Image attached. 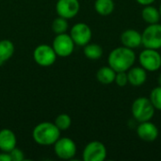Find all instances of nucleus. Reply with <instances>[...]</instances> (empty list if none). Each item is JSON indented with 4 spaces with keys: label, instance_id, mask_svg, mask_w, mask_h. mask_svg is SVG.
Masks as SVG:
<instances>
[{
    "label": "nucleus",
    "instance_id": "obj_1",
    "mask_svg": "<svg viewBox=\"0 0 161 161\" xmlns=\"http://www.w3.org/2000/svg\"><path fill=\"white\" fill-rule=\"evenodd\" d=\"M135 61L136 54L134 50L124 45L114 48L108 58V66H110L116 73L127 72L133 67Z\"/></svg>",
    "mask_w": 161,
    "mask_h": 161
},
{
    "label": "nucleus",
    "instance_id": "obj_2",
    "mask_svg": "<svg viewBox=\"0 0 161 161\" xmlns=\"http://www.w3.org/2000/svg\"><path fill=\"white\" fill-rule=\"evenodd\" d=\"M32 137L35 142L40 145H54V143L60 138V130L55 124L43 122L35 126L32 132Z\"/></svg>",
    "mask_w": 161,
    "mask_h": 161
},
{
    "label": "nucleus",
    "instance_id": "obj_3",
    "mask_svg": "<svg viewBox=\"0 0 161 161\" xmlns=\"http://www.w3.org/2000/svg\"><path fill=\"white\" fill-rule=\"evenodd\" d=\"M155 112L156 108L147 97H138L132 103L131 113L133 118L138 123L151 121L155 115Z\"/></svg>",
    "mask_w": 161,
    "mask_h": 161
},
{
    "label": "nucleus",
    "instance_id": "obj_4",
    "mask_svg": "<svg viewBox=\"0 0 161 161\" xmlns=\"http://www.w3.org/2000/svg\"><path fill=\"white\" fill-rule=\"evenodd\" d=\"M142 42L144 48L159 50L161 48V25H148L142 33Z\"/></svg>",
    "mask_w": 161,
    "mask_h": 161
},
{
    "label": "nucleus",
    "instance_id": "obj_5",
    "mask_svg": "<svg viewBox=\"0 0 161 161\" xmlns=\"http://www.w3.org/2000/svg\"><path fill=\"white\" fill-rule=\"evenodd\" d=\"M141 66L147 72H156L161 68V55L158 50L145 48L139 57Z\"/></svg>",
    "mask_w": 161,
    "mask_h": 161
},
{
    "label": "nucleus",
    "instance_id": "obj_6",
    "mask_svg": "<svg viewBox=\"0 0 161 161\" xmlns=\"http://www.w3.org/2000/svg\"><path fill=\"white\" fill-rule=\"evenodd\" d=\"M57 54L53 47L47 44L38 45L33 52V58L35 62L42 67H49L53 65L57 59Z\"/></svg>",
    "mask_w": 161,
    "mask_h": 161
},
{
    "label": "nucleus",
    "instance_id": "obj_7",
    "mask_svg": "<svg viewBox=\"0 0 161 161\" xmlns=\"http://www.w3.org/2000/svg\"><path fill=\"white\" fill-rule=\"evenodd\" d=\"M75 42L72 40L71 36L62 33V34H58L54 41H53V49L56 52L57 56L61 57V58H67L71 56L75 50Z\"/></svg>",
    "mask_w": 161,
    "mask_h": 161
},
{
    "label": "nucleus",
    "instance_id": "obj_8",
    "mask_svg": "<svg viewBox=\"0 0 161 161\" xmlns=\"http://www.w3.org/2000/svg\"><path fill=\"white\" fill-rule=\"evenodd\" d=\"M108 151L105 144L98 141L89 142L82 154L84 161H104L107 158Z\"/></svg>",
    "mask_w": 161,
    "mask_h": 161
},
{
    "label": "nucleus",
    "instance_id": "obj_9",
    "mask_svg": "<svg viewBox=\"0 0 161 161\" xmlns=\"http://www.w3.org/2000/svg\"><path fill=\"white\" fill-rule=\"evenodd\" d=\"M54 151L60 159L69 160L76 154V144L70 138H59L54 143Z\"/></svg>",
    "mask_w": 161,
    "mask_h": 161
},
{
    "label": "nucleus",
    "instance_id": "obj_10",
    "mask_svg": "<svg viewBox=\"0 0 161 161\" xmlns=\"http://www.w3.org/2000/svg\"><path fill=\"white\" fill-rule=\"evenodd\" d=\"M70 36L75 44L78 46H84L88 44L92 37L91 27L85 23H77L74 25L70 30Z\"/></svg>",
    "mask_w": 161,
    "mask_h": 161
},
{
    "label": "nucleus",
    "instance_id": "obj_11",
    "mask_svg": "<svg viewBox=\"0 0 161 161\" xmlns=\"http://www.w3.org/2000/svg\"><path fill=\"white\" fill-rule=\"evenodd\" d=\"M80 9V3L78 0H58L56 4V10L58 16L67 20L77 15Z\"/></svg>",
    "mask_w": 161,
    "mask_h": 161
},
{
    "label": "nucleus",
    "instance_id": "obj_12",
    "mask_svg": "<svg viewBox=\"0 0 161 161\" xmlns=\"http://www.w3.org/2000/svg\"><path fill=\"white\" fill-rule=\"evenodd\" d=\"M158 128L153 124L151 121L140 123L137 127V135L138 137L146 142H153L158 137Z\"/></svg>",
    "mask_w": 161,
    "mask_h": 161
},
{
    "label": "nucleus",
    "instance_id": "obj_13",
    "mask_svg": "<svg viewBox=\"0 0 161 161\" xmlns=\"http://www.w3.org/2000/svg\"><path fill=\"white\" fill-rule=\"evenodd\" d=\"M121 42L125 47L136 49L142 44V33L136 29H126L121 34Z\"/></svg>",
    "mask_w": 161,
    "mask_h": 161
},
{
    "label": "nucleus",
    "instance_id": "obj_14",
    "mask_svg": "<svg viewBox=\"0 0 161 161\" xmlns=\"http://www.w3.org/2000/svg\"><path fill=\"white\" fill-rule=\"evenodd\" d=\"M128 84L134 87L142 86L147 80V71L141 67H131L127 72Z\"/></svg>",
    "mask_w": 161,
    "mask_h": 161
},
{
    "label": "nucleus",
    "instance_id": "obj_15",
    "mask_svg": "<svg viewBox=\"0 0 161 161\" xmlns=\"http://www.w3.org/2000/svg\"><path fill=\"white\" fill-rule=\"evenodd\" d=\"M17 139L13 131L8 128L0 130V150L8 153L16 147Z\"/></svg>",
    "mask_w": 161,
    "mask_h": 161
},
{
    "label": "nucleus",
    "instance_id": "obj_16",
    "mask_svg": "<svg viewBox=\"0 0 161 161\" xmlns=\"http://www.w3.org/2000/svg\"><path fill=\"white\" fill-rule=\"evenodd\" d=\"M142 17L143 21L148 25L157 24L160 21L161 19L159 9L158 8L154 7L153 5H148V6L143 7V8L142 10Z\"/></svg>",
    "mask_w": 161,
    "mask_h": 161
},
{
    "label": "nucleus",
    "instance_id": "obj_17",
    "mask_svg": "<svg viewBox=\"0 0 161 161\" xmlns=\"http://www.w3.org/2000/svg\"><path fill=\"white\" fill-rule=\"evenodd\" d=\"M115 76H116V72L110 66L101 67L96 73L97 80L104 85H108L113 83L115 80Z\"/></svg>",
    "mask_w": 161,
    "mask_h": 161
},
{
    "label": "nucleus",
    "instance_id": "obj_18",
    "mask_svg": "<svg viewBox=\"0 0 161 161\" xmlns=\"http://www.w3.org/2000/svg\"><path fill=\"white\" fill-rule=\"evenodd\" d=\"M14 44L9 40L0 41V66L8 60L14 54Z\"/></svg>",
    "mask_w": 161,
    "mask_h": 161
},
{
    "label": "nucleus",
    "instance_id": "obj_19",
    "mask_svg": "<svg viewBox=\"0 0 161 161\" xmlns=\"http://www.w3.org/2000/svg\"><path fill=\"white\" fill-rule=\"evenodd\" d=\"M114 8L115 4L113 0H95L94 2L95 11L102 16H108L111 14Z\"/></svg>",
    "mask_w": 161,
    "mask_h": 161
},
{
    "label": "nucleus",
    "instance_id": "obj_20",
    "mask_svg": "<svg viewBox=\"0 0 161 161\" xmlns=\"http://www.w3.org/2000/svg\"><path fill=\"white\" fill-rule=\"evenodd\" d=\"M83 53L87 58L92 59V60H96V59H99L103 56V48L101 45L97 43L89 42L88 44L84 45Z\"/></svg>",
    "mask_w": 161,
    "mask_h": 161
},
{
    "label": "nucleus",
    "instance_id": "obj_21",
    "mask_svg": "<svg viewBox=\"0 0 161 161\" xmlns=\"http://www.w3.org/2000/svg\"><path fill=\"white\" fill-rule=\"evenodd\" d=\"M68 27H69L68 20L63 17H60V16L54 19V21L52 23V30L57 35L66 33V31L68 30Z\"/></svg>",
    "mask_w": 161,
    "mask_h": 161
},
{
    "label": "nucleus",
    "instance_id": "obj_22",
    "mask_svg": "<svg viewBox=\"0 0 161 161\" xmlns=\"http://www.w3.org/2000/svg\"><path fill=\"white\" fill-rule=\"evenodd\" d=\"M54 124L56 125V126L60 131L67 130V129L70 128V126L72 125V119H71V117L68 114L62 113V114H59V115L57 116Z\"/></svg>",
    "mask_w": 161,
    "mask_h": 161
},
{
    "label": "nucleus",
    "instance_id": "obj_23",
    "mask_svg": "<svg viewBox=\"0 0 161 161\" xmlns=\"http://www.w3.org/2000/svg\"><path fill=\"white\" fill-rule=\"evenodd\" d=\"M149 99L155 107L156 110L161 111V86L158 85L151 91Z\"/></svg>",
    "mask_w": 161,
    "mask_h": 161
},
{
    "label": "nucleus",
    "instance_id": "obj_24",
    "mask_svg": "<svg viewBox=\"0 0 161 161\" xmlns=\"http://www.w3.org/2000/svg\"><path fill=\"white\" fill-rule=\"evenodd\" d=\"M114 82L121 88L125 87L128 84V78H127V73L126 72H118L116 73L115 80Z\"/></svg>",
    "mask_w": 161,
    "mask_h": 161
},
{
    "label": "nucleus",
    "instance_id": "obj_25",
    "mask_svg": "<svg viewBox=\"0 0 161 161\" xmlns=\"http://www.w3.org/2000/svg\"><path fill=\"white\" fill-rule=\"evenodd\" d=\"M9 153V156H10V158L11 161H23L25 159V155H24V152L18 148H13Z\"/></svg>",
    "mask_w": 161,
    "mask_h": 161
},
{
    "label": "nucleus",
    "instance_id": "obj_26",
    "mask_svg": "<svg viewBox=\"0 0 161 161\" xmlns=\"http://www.w3.org/2000/svg\"><path fill=\"white\" fill-rule=\"evenodd\" d=\"M0 161H11L9 153H6V152H2L0 154Z\"/></svg>",
    "mask_w": 161,
    "mask_h": 161
},
{
    "label": "nucleus",
    "instance_id": "obj_27",
    "mask_svg": "<svg viewBox=\"0 0 161 161\" xmlns=\"http://www.w3.org/2000/svg\"><path fill=\"white\" fill-rule=\"evenodd\" d=\"M138 4L142 5V6H148V5H153V3L156 0H136Z\"/></svg>",
    "mask_w": 161,
    "mask_h": 161
},
{
    "label": "nucleus",
    "instance_id": "obj_28",
    "mask_svg": "<svg viewBox=\"0 0 161 161\" xmlns=\"http://www.w3.org/2000/svg\"><path fill=\"white\" fill-rule=\"evenodd\" d=\"M158 83L159 86H161V74L158 75Z\"/></svg>",
    "mask_w": 161,
    "mask_h": 161
},
{
    "label": "nucleus",
    "instance_id": "obj_29",
    "mask_svg": "<svg viewBox=\"0 0 161 161\" xmlns=\"http://www.w3.org/2000/svg\"><path fill=\"white\" fill-rule=\"evenodd\" d=\"M158 9H159V12H160V15H161V4H160V6H159V8H158Z\"/></svg>",
    "mask_w": 161,
    "mask_h": 161
}]
</instances>
